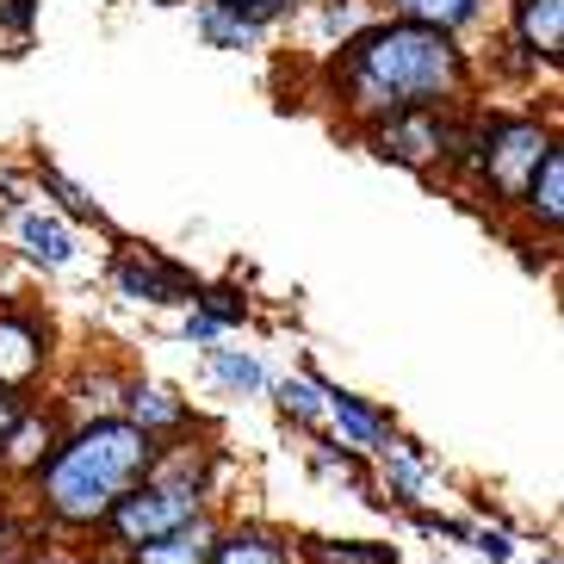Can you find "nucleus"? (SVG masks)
I'll list each match as a JSON object with an SVG mask.
<instances>
[{
  "label": "nucleus",
  "instance_id": "24",
  "mask_svg": "<svg viewBox=\"0 0 564 564\" xmlns=\"http://www.w3.org/2000/svg\"><path fill=\"white\" fill-rule=\"evenodd\" d=\"M193 311L212 316L217 329H236V323H249L254 304L236 292V285H193Z\"/></svg>",
  "mask_w": 564,
  "mask_h": 564
},
{
  "label": "nucleus",
  "instance_id": "18",
  "mask_svg": "<svg viewBox=\"0 0 564 564\" xmlns=\"http://www.w3.org/2000/svg\"><path fill=\"white\" fill-rule=\"evenodd\" d=\"M32 174H37V186H44V193H51V199H56L51 212H63L68 224H106L100 199H94V193H87L82 181H68V174H63V167H56V162H37Z\"/></svg>",
  "mask_w": 564,
  "mask_h": 564
},
{
  "label": "nucleus",
  "instance_id": "11",
  "mask_svg": "<svg viewBox=\"0 0 564 564\" xmlns=\"http://www.w3.org/2000/svg\"><path fill=\"white\" fill-rule=\"evenodd\" d=\"M514 212L528 217V230H540L546 242H558V224H564V137L540 155L533 181L521 186V205Z\"/></svg>",
  "mask_w": 564,
  "mask_h": 564
},
{
  "label": "nucleus",
  "instance_id": "9",
  "mask_svg": "<svg viewBox=\"0 0 564 564\" xmlns=\"http://www.w3.org/2000/svg\"><path fill=\"white\" fill-rule=\"evenodd\" d=\"M56 441H63V415H56V403H25V410L13 415L7 441H0V471H19V478H32L37 465L51 459Z\"/></svg>",
  "mask_w": 564,
  "mask_h": 564
},
{
  "label": "nucleus",
  "instance_id": "3",
  "mask_svg": "<svg viewBox=\"0 0 564 564\" xmlns=\"http://www.w3.org/2000/svg\"><path fill=\"white\" fill-rule=\"evenodd\" d=\"M558 143V118H540V112H490L484 106V124H478V155H471V174L465 181L478 186L490 212H514L521 205V186L533 181L540 155Z\"/></svg>",
  "mask_w": 564,
  "mask_h": 564
},
{
  "label": "nucleus",
  "instance_id": "29",
  "mask_svg": "<svg viewBox=\"0 0 564 564\" xmlns=\"http://www.w3.org/2000/svg\"><path fill=\"white\" fill-rule=\"evenodd\" d=\"M0 564H25V533L0 514Z\"/></svg>",
  "mask_w": 564,
  "mask_h": 564
},
{
  "label": "nucleus",
  "instance_id": "8",
  "mask_svg": "<svg viewBox=\"0 0 564 564\" xmlns=\"http://www.w3.org/2000/svg\"><path fill=\"white\" fill-rule=\"evenodd\" d=\"M7 236H13V249L25 254L32 267H44V273H68L75 267V224H68L63 212H51V205H13L7 212Z\"/></svg>",
  "mask_w": 564,
  "mask_h": 564
},
{
  "label": "nucleus",
  "instance_id": "23",
  "mask_svg": "<svg viewBox=\"0 0 564 564\" xmlns=\"http://www.w3.org/2000/svg\"><path fill=\"white\" fill-rule=\"evenodd\" d=\"M273 384V403H280L292 422H304V429H316L323 422V384L304 379V372H292V379H267Z\"/></svg>",
  "mask_w": 564,
  "mask_h": 564
},
{
  "label": "nucleus",
  "instance_id": "21",
  "mask_svg": "<svg viewBox=\"0 0 564 564\" xmlns=\"http://www.w3.org/2000/svg\"><path fill=\"white\" fill-rule=\"evenodd\" d=\"M193 32H199V44L205 51H230V56H249V51H261V37L254 32H242L230 13H217L212 0H193Z\"/></svg>",
  "mask_w": 564,
  "mask_h": 564
},
{
  "label": "nucleus",
  "instance_id": "2",
  "mask_svg": "<svg viewBox=\"0 0 564 564\" xmlns=\"http://www.w3.org/2000/svg\"><path fill=\"white\" fill-rule=\"evenodd\" d=\"M150 459H155V441L143 429H131L124 415L75 422V429H63L51 459L32 471L37 509L51 514L56 528H100L112 502L150 478Z\"/></svg>",
  "mask_w": 564,
  "mask_h": 564
},
{
  "label": "nucleus",
  "instance_id": "16",
  "mask_svg": "<svg viewBox=\"0 0 564 564\" xmlns=\"http://www.w3.org/2000/svg\"><path fill=\"white\" fill-rule=\"evenodd\" d=\"M212 540H217L212 514H199L193 528L162 533V540H150V546H131V552H118V558H124V564H205V558H212Z\"/></svg>",
  "mask_w": 564,
  "mask_h": 564
},
{
  "label": "nucleus",
  "instance_id": "19",
  "mask_svg": "<svg viewBox=\"0 0 564 564\" xmlns=\"http://www.w3.org/2000/svg\"><path fill=\"white\" fill-rule=\"evenodd\" d=\"M205 366H212V379L230 391V398H261L267 391V366L254 360L249 348H205Z\"/></svg>",
  "mask_w": 564,
  "mask_h": 564
},
{
  "label": "nucleus",
  "instance_id": "17",
  "mask_svg": "<svg viewBox=\"0 0 564 564\" xmlns=\"http://www.w3.org/2000/svg\"><path fill=\"white\" fill-rule=\"evenodd\" d=\"M205 564H292V540H280L267 528H224L212 540Z\"/></svg>",
  "mask_w": 564,
  "mask_h": 564
},
{
  "label": "nucleus",
  "instance_id": "5",
  "mask_svg": "<svg viewBox=\"0 0 564 564\" xmlns=\"http://www.w3.org/2000/svg\"><path fill=\"white\" fill-rule=\"evenodd\" d=\"M193 273H186L181 261H167V254L155 249H118L112 254V292L131 304H193Z\"/></svg>",
  "mask_w": 564,
  "mask_h": 564
},
{
  "label": "nucleus",
  "instance_id": "27",
  "mask_svg": "<svg viewBox=\"0 0 564 564\" xmlns=\"http://www.w3.org/2000/svg\"><path fill=\"white\" fill-rule=\"evenodd\" d=\"M181 335L186 341H199V348H217V341H224V329H217L212 316H199L193 304H186V316H181Z\"/></svg>",
  "mask_w": 564,
  "mask_h": 564
},
{
  "label": "nucleus",
  "instance_id": "31",
  "mask_svg": "<svg viewBox=\"0 0 564 564\" xmlns=\"http://www.w3.org/2000/svg\"><path fill=\"white\" fill-rule=\"evenodd\" d=\"M540 564H558V558H552V552H546V558H540Z\"/></svg>",
  "mask_w": 564,
  "mask_h": 564
},
{
  "label": "nucleus",
  "instance_id": "12",
  "mask_svg": "<svg viewBox=\"0 0 564 564\" xmlns=\"http://www.w3.org/2000/svg\"><path fill=\"white\" fill-rule=\"evenodd\" d=\"M323 422H335V429H341V447H360V453H379V447L398 441L391 422H384L366 398L341 391V384H323Z\"/></svg>",
  "mask_w": 564,
  "mask_h": 564
},
{
  "label": "nucleus",
  "instance_id": "20",
  "mask_svg": "<svg viewBox=\"0 0 564 564\" xmlns=\"http://www.w3.org/2000/svg\"><path fill=\"white\" fill-rule=\"evenodd\" d=\"M379 471H384V490H391L384 502H398V509H415L422 484H429V465L415 459V453L403 447V441H391V447H379Z\"/></svg>",
  "mask_w": 564,
  "mask_h": 564
},
{
  "label": "nucleus",
  "instance_id": "7",
  "mask_svg": "<svg viewBox=\"0 0 564 564\" xmlns=\"http://www.w3.org/2000/svg\"><path fill=\"white\" fill-rule=\"evenodd\" d=\"M51 366V329L19 304H0V391H32Z\"/></svg>",
  "mask_w": 564,
  "mask_h": 564
},
{
  "label": "nucleus",
  "instance_id": "6",
  "mask_svg": "<svg viewBox=\"0 0 564 564\" xmlns=\"http://www.w3.org/2000/svg\"><path fill=\"white\" fill-rule=\"evenodd\" d=\"M502 37L528 56L546 82H558L564 56V0H502Z\"/></svg>",
  "mask_w": 564,
  "mask_h": 564
},
{
  "label": "nucleus",
  "instance_id": "15",
  "mask_svg": "<svg viewBox=\"0 0 564 564\" xmlns=\"http://www.w3.org/2000/svg\"><path fill=\"white\" fill-rule=\"evenodd\" d=\"M150 484H174V490H212V447L205 441H174L162 447L155 441V459H150Z\"/></svg>",
  "mask_w": 564,
  "mask_h": 564
},
{
  "label": "nucleus",
  "instance_id": "1",
  "mask_svg": "<svg viewBox=\"0 0 564 564\" xmlns=\"http://www.w3.org/2000/svg\"><path fill=\"white\" fill-rule=\"evenodd\" d=\"M323 87H329L341 124L366 131V124H379L391 112L471 100L478 94V56L465 51V37H453V32L372 13L323 63Z\"/></svg>",
  "mask_w": 564,
  "mask_h": 564
},
{
  "label": "nucleus",
  "instance_id": "30",
  "mask_svg": "<svg viewBox=\"0 0 564 564\" xmlns=\"http://www.w3.org/2000/svg\"><path fill=\"white\" fill-rule=\"evenodd\" d=\"M13 205H25V186H19L13 162H0V212H13Z\"/></svg>",
  "mask_w": 564,
  "mask_h": 564
},
{
  "label": "nucleus",
  "instance_id": "14",
  "mask_svg": "<svg viewBox=\"0 0 564 564\" xmlns=\"http://www.w3.org/2000/svg\"><path fill=\"white\" fill-rule=\"evenodd\" d=\"M118 415H124L131 429H143L150 441H162V434H186V422H193L186 403L174 398L167 384H155V379H131V384H124V410H118Z\"/></svg>",
  "mask_w": 564,
  "mask_h": 564
},
{
  "label": "nucleus",
  "instance_id": "4",
  "mask_svg": "<svg viewBox=\"0 0 564 564\" xmlns=\"http://www.w3.org/2000/svg\"><path fill=\"white\" fill-rule=\"evenodd\" d=\"M205 514V497L199 490H174V484H137V490H124V497L112 502V514L100 521V533L112 540L118 552L131 546H150V540H162V533H181L193 528Z\"/></svg>",
  "mask_w": 564,
  "mask_h": 564
},
{
  "label": "nucleus",
  "instance_id": "10",
  "mask_svg": "<svg viewBox=\"0 0 564 564\" xmlns=\"http://www.w3.org/2000/svg\"><path fill=\"white\" fill-rule=\"evenodd\" d=\"M366 19H372V0H304L292 25L304 32L311 56H323V63H329V56L341 51L354 32H360Z\"/></svg>",
  "mask_w": 564,
  "mask_h": 564
},
{
  "label": "nucleus",
  "instance_id": "28",
  "mask_svg": "<svg viewBox=\"0 0 564 564\" xmlns=\"http://www.w3.org/2000/svg\"><path fill=\"white\" fill-rule=\"evenodd\" d=\"M471 546H478V558H490V564H509V533H502V528H478V533H471Z\"/></svg>",
  "mask_w": 564,
  "mask_h": 564
},
{
  "label": "nucleus",
  "instance_id": "25",
  "mask_svg": "<svg viewBox=\"0 0 564 564\" xmlns=\"http://www.w3.org/2000/svg\"><path fill=\"white\" fill-rule=\"evenodd\" d=\"M311 564H398V552L372 546V540H304Z\"/></svg>",
  "mask_w": 564,
  "mask_h": 564
},
{
  "label": "nucleus",
  "instance_id": "26",
  "mask_svg": "<svg viewBox=\"0 0 564 564\" xmlns=\"http://www.w3.org/2000/svg\"><path fill=\"white\" fill-rule=\"evenodd\" d=\"M0 25L25 44V37H32V25H37V0H7V7H0Z\"/></svg>",
  "mask_w": 564,
  "mask_h": 564
},
{
  "label": "nucleus",
  "instance_id": "22",
  "mask_svg": "<svg viewBox=\"0 0 564 564\" xmlns=\"http://www.w3.org/2000/svg\"><path fill=\"white\" fill-rule=\"evenodd\" d=\"M212 7H217V13H230L242 32H254L267 44L280 25H292V19H299L304 0H212Z\"/></svg>",
  "mask_w": 564,
  "mask_h": 564
},
{
  "label": "nucleus",
  "instance_id": "13",
  "mask_svg": "<svg viewBox=\"0 0 564 564\" xmlns=\"http://www.w3.org/2000/svg\"><path fill=\"white\" fill-rule=\"evenodd\" d=\"M372 13L410 19V25H434V32L471 37L490 19V0H372Z\"/></svg>",
  "mask_w": 564,
  "mask_h": 564
}]
</instances>
